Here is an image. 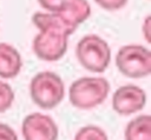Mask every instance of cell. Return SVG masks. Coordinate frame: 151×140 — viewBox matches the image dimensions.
Here are the masks:
<instances>
[{
	"mask_svg": "<svg viewBox=\"0 0 151 140\" xmlns=\"http://www.w3.org/2000/svg\"><path fill=\"white\" fill-rule=\"evenodd\" d=\"M101 8L106 11H118L123 8L127 0H94Z\"/></svg>",
	"mask_w": 151,
	"mask_h": 140,
	"instance_id": "cell-13",
	"label": "cell"
},
{
	"mask_svg": "<svg viewBox=\"0 0 151 140\" xmlns=\"http://www.w3.org/2000/svg\"><path fill=\"white\" fill-rule=\"evenodd\" d=\"M151 16L150 15H147L145 19H144V21H143V24H142V33H143V35H144V38H145V40L147 41V42H150L151 41V39H150V27H151Z\"/></svg>",
	"mask_w": 151,
	"mask_h": 140,
	"instance_id": "cell-16",
	"label": "cell"
},
{
	"mask_svg": "<svg viewBox=\"0 0 151 140\" xmlns=\"http://www.w3.org/2000/svg\"><path fill=\"white\" fill-rule=\"evenodd\" d=\"M74 140H109L105 131L94 125L81 127L74 135Z\"/></svg>",
	"mask_w": 151,
	"mask_h": 140,
	"instance_id": "cell-11",
	"label": "cell"
},
{
	"mask_svg": "<svg viewBox=\"0 0 151 140\" xmlns=\"http://www.w3.org/2000/svg\"><path fill=\"white\" fill-rule=\"evenodd\" d=\"M21 67L22 59L19 51L7 42H0V78H15L20 73Z\"/></svg>",
	"mask_w": 151,
	"mask_h": 140,
	"instance_id": "cell-9",
	"label": "cell"
},
{
	"mask_svg": "<svg viewBox=\"0 0 151 140\" xmlns=\"http://www.w3.org/2000/svg\"><path fill=\"white\" fill-rule=\"evenodd\" d=\"M38 2L47 12H58L61 8L65 0H38Z\"/></svg>",
	"mask_w": 151,
	"mask_h": 140,
	"instance_id": "cell-14",
	"label": "cell"
},
{
	"mask_svg": "<svg viewBox=\"0 0 151 140\" xmlns=\"http://www.w3.org/2000/svg\"><path fill=\"white\" fill-rule=\"evenodd\" d=\"M125 140H151V116L142 114L132 119L125 127Z\"/></svg>",
	"mask_w": 151,
	"mask_h": 140,
	"instance_id": "cell-10",
	"label": "cell"
},
{
	"mask_svg": "<svg viewBox=\"0 0 151 140\" xmlns=\"http://www.w3.org/2000/svg\"><path fill=\"white\" fill-rule=\"evenodd\" d=\"M76 56L85 69L93 73H103L110 65L111 48L99 35L87 34L78 41Z\"/></svg>",
	"mask_w": 151,
	"mask_h": 140,
	"instance_id": "cell-4",
	"label": "cell"
},
{
	"mask_svg": "<svg viewBox=\"0 0 151 140\" xmlns=\"http://www.w3.org/2000/svg\"><path fill=\"white\" fill-rule=\"evenodd\" d=\"M55 13L76 32L78 26L91 15V6L87 0H65L61 8Z\"/></svg>",
	"mask_w": 151,
	"mask_h": 140,
	"instance_id": "cell-8",
	"label": "cell"
},
{
	"mask_svg": "<svg viewBox=\"0 0 151 140\" xmlns=\"http://www.w3.org/2000/svg\"><path fill=\"white\" fill-rule=\"evenodd\" d=\"M29 94L37 106L42 109H52L63 101L65 85L57 73L51 71L39 72L31 80Z\"/></svg>",
	"mask_w": 151,
	"mask_h": 140,
	"instance_id": "cell-3",
	"label": "cell"
},
{
	"mask_svg": "<svg viewBox=\"0 0 151 140\" xmlns=\"http://www.w3.org/2000/svg\"><path fill=\"white\" fill-rule=\"evenodd\" d=\"M24 140H58L59 128L55 121L47 114L31 113L21 124Z\"/></svg>",
	"mask_w": 151,
	"mask_h": 140,
	"instance_id": "cell-6",
	"label": "cell"
},
{
	"mask_svg": "<svg viewBox=\"0 0 151 140\" xmlns=\"http://www.w3.org/2000/svg\"><path fill=\"white\" fill-rule=\"evenodd\" d=\"M14 101V91L5 81L0 80V113L6 112L11 108Z\"/></svg>",
	"mask_w": 151,
	"mask_h": 140,
	"instance_id": "cell-12",
	"label": "cell"
},
{
	"mask_svg": "<svg viewBox=\"0 0 151 140\" xmlns=\"http://www.w3.org/2000/svg\"><path fill=\"white\" fill-rule=\"evenodd\" d=\"M116 66L127 78H145L151 72V52L143 45H124L116 54Z\"/></svg>",
	"mask_w": 151,
	"mask_h": 140,
	"instance_id": "cell-5",
	"label": "cell"
},
{
	"mask_svg": "<svg viewBox=\"0 0 151 140\" xmlns=\"http://www.w3.org/2000/svg\"><path fill=\"white\" fill-rule=\"evenodd\" d=\"M146 104V93L136 85H123L112 95V108L119 115H131L142 111Z\"/></svg>",
	"mask_w": 151,
	"mask_h": 140,
	"instance_id": "cell-7",
	"label": "cell"
},
{
	"mask_svg": "<svg viewBox=\"0 0 151 140\" xmlns=\"http://www.w3.org/2000/svg\"><path fill=\"white\" fill-rule=\"evenodd\" d=\"M32 22L39 28L32 44L37 58L44 61L61 59L67 51L68 36L74 31L55 12H37L32 16Z\"/></svg>",
	"mask_w": 151,
	"mask_h": 140,
	"instance_id": "cell-1",
	"label": "cell"
},
{
	"mask_svg": "<svg viewBox=\"0 0 151 140\" xmlns=\"http://www.w3.org/2000/svg\"><path fill=\"white\" fill-rule=\"evenodd\" d=\"M110 93V82L103 76H83L68 88V100L79 109H91L101 105Z\"/></svg>",
	"mask_w": 151,
	"mask_h": 140,
	"instance_id": "cell-2",
	"label": "cell"
},
{
	"mask_svg": "<svg viewBox=\"0 0 151 140\" xmlns=\"http://www.w3.org/2000/svg\"><path fill=\"white\" fill-rule=\"evenodd\" d=\"M0 140H18V135L11 126L0 122Z\"/></svg>",
	"mask_w": 151,
	"mask_h": 140,
	"instance_id": "cell-15",
	"label": "cell"
}]
</instances>
